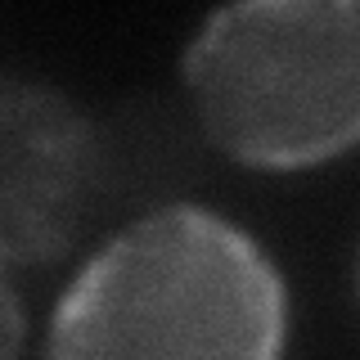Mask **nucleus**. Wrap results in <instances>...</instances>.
Listing matches in <instances>:
<instances>
[{
  "label": "nucleus",
  "instance_id": "obj_4",
  "mask_svg": "<svg viewBox=\"0 0 360 360\" xmlns=\"http://www.w3.org/2000/svg\"><path fill=\"white\" fill-rule=\"evenodd\" d=\"M22 352V307L18 292L5 279V266H0V360H18Z\"/></svg>",
  "mask_w": 360,
  "mask_h": 360
},
{
  "label": "nucleus",
  "instance_id": "obj_1",
  "mask_svg": "<svg viewBox=\"0 0 360 360\" xmlns=\"http://www.w3.org/2000/svg\"><path fill=\"white\" fill-rule=\"evenodd\" d=\"M288 297L252 234L162 207L99 248L63 292L45 360H279Z\"/></svg>",
  "mask_w": 360,
  "mask_h": 360
},
{
  "label": "nucleus",
  "instance_id": "obj_2",
  "mask_svg": "<svg viewBox=\"0 0 360 360\" xmlns=\"http://www.w3.org/2000/svg\"><path fill=\"white\" fill-rule=\"evenodd\" d=\"M198 122L252 167H311L360 144V0H243L185 50Z\"/></svg>",
  "mask_w": 360,
  "mask_h": 360
},
{
  "label": "nucleus",
  "instance_id": "obj_3",
  "mask_svg": "<svg viewBox=\"0 0 360 360\" xmlns=\"http://www.w3.org/2000/svg\"><path fill=\"white\" fill-rule=\"evenodd\" d=\"M99 144L59 90L0 77V266L45 262L77 234Z\"/></svg>",
  "mask_w": 360,
  "mask_h": 360
}]
</instances>
